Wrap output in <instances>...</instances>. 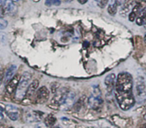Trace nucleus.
<instances>
[{"instance_id": "11", "label": "nucleus", "mask_w": 146, "mask_h": 128, "mask_svg": "<svg viewBox=\"0 0 146 128\" xmlns=\"http://www.w3.org/2000/svg\"><path fill=\"white\" fill-rule=\"evenodd\" d=\"M135 0H126L124 4L123 5L121 10V14L123 17H125L128 13L131 11L132 9H133L134 4Z\"/></svg>"}, {"instance_id": "3", "label": "nucleus", "mask_w": 146, "mask_h": 128, "mask_svg": "<svg viewBox=\"0 0 146 128\" xmlns=\"http://www.w3.org/2000/svg\"><path fill=\"white\" fill-rule=\"evenodd\" d=\"M136 97L137 101L140 104H143L146 102V87L143 79L138 77L136 80Z\"/></svg>"}, {"instance_id": "32", "label": "nucleus", "mask_w": 146, "mask_h": 128, "mask_svg": "<svg viewBox=\"0 0 146 128\" xmlns=\"http://www.w3.org/2000/svg\"><path fill=\"white\" fill-rule=\"evenodd\" d=\"M9 128H13V127H9Z\"/></svg>"}, {"instance_id": "4", "label": "nucleus", "mask_w": 146, "mask_h": 128, "mask_svg": "<svg viewBox=\"0 0 146 128\" xmlns=\"http://www.w3.org/2000/svg\"><path fill=\"white\" fill-rule=\"evenodd\" d=\"M88 103L91 108H93L94 110H97L101 108L103 105V100L101 98V92L98 87L94 88L92 94L88 100Z\"/></svg>"}, {"instance_id": "17", "label": "nucleus", "mask_w": 146, "mask_h": 128, "mask_svg": "<svg viewBox=\"0 0 146 128\" xmlns=\"http://www.w3.org/2000/svg\"><path fill=\"white\" fill-rule=\"evenodd\" d=\"M117 7H118V6H117L116 3H115V0L114 2H112L111 4H109V6H108V12L112 16L115 15L117 12Z\"/></svg>"}, {"instance_id": "18", "label": "nucleus", "mask_w": 146, "mask_h": 128, "mask_svg": "<svg viewBox=\"0 0 146 128\" xmlns=\"http://www.w3.org/2000/svg\"><path fill=\"white\" fill-rule=\"evenodd\" d=\"M61 4L60 0H46L45 5L47 7H52V6H58Z\"/></svg>"}, {"instance_id": "26", "label": "nucleus", "mask_w": 146, "mask_h": 128, "mask_svg": "<svg viewBox=\"0 0 146 128\" xmlns=\"http://www.w3.org/2000/svg\"><path fill=\"white\" fill-rule=\"evenodd\" d=\"M141 128H146V124H145V125H143L142 126V127H141Z\"/></svg>"}, {"instance_id": "15", "label": "nucleus", "mask_w": 146, "mask_h": 128, "mask_svg": "<svg viewBox=\"0 0 146 128\" xmlns=\"http://www.w3.org/2000/svg\"><path fill=\"white\" fill-rule=\"evenodd\" d=\"M75 97L76 95L74 93L69 92L68 95H67L66 100L65 103H64V104L61 107H62L63 108H68V107L69 108V107L72 105L73 103H74V100H75Z\"/></svg>"}, {"instance_id": "25", "label": "nucleus", "mask_w": 146, "mask_h": 128, "mask_svg": "<svg viewBox=\"0 0 146 128\" xmlns=\"http://www.w3.org/2000/svg\"><path fill=\"white\" fill-rule=\"evenodd\" d=\"M78 1L80 3V4H84L88 1V0H78Z\"/></svg>"}, {"instance_id": "29", "label": "nucleus", "mask_w": 146, "mask_h": 128, "mask_svg": "<svg viewBox=\"0 0 146 128\" xmlns=\"http://www.w3.org/2000/svg\"><path fill=\"white\" fill-rule=\"evenodd\" d=\"M34 1H36V2H37V1H39V0H34Z\"/></svg>"}, {"instance_id": "6", "label": "nucleus", "mask_w": 146, "mask_h": 128, "mask_svg": "<svg viewBox=\"0 0 146 128\" xmlns=\"http://www.w3.org/2000/svg\"><path fill=\"white\" fill-rule=\"evenodd\" d=\"M49 92L46 87H40L36 94V103L38 104H44L48 100Z\"/></svg>"}, {"instance_id": "5", "label": "nucleus", "mask_w": 146, "mask_h": 128, "mask_svg": "<svg viewBox=\"0 0 146 128\" xmlns=\"http://www.w3.org/2000/svg\"><path fill=\"white\" fill-rule=\"evenodd\" d=\"M68 90L66 88H61L56 92V94L54 97L51 102V104L54 106H62L66 100L67 95L68 94Z\"/></svg>"}, {"instance_id": "23", "label": "nucleus", "mask_w": 146, "mask_h": 128, "mask_svg": "<svg viewBox=\"0 0 146 128\" xmlns=\"http://www.w3.org/2000/svg\"><path fill=\"white\" fill-rule=\"evenodd\" d=\"M126 0H115V3H116L117 6H123L124 4V3L125 2Z\"/></svg>"}, {"instance_id": "7", "label": "nucleus", "mask_w": 146, "mask_h": 128, "mask_svg": "<svg viewBox=\"0 0 146 128\" xmlns=\"http://www.w3.org/2000/svg\"><path fill=\"white\" fill-rule=\"evenodd\" d=\"M1 15L9 14L15 9V6L11 0H1Z\"/></svg>"}, {"instance_id": "21", "label": "nucleus", "mask_w": 146, "mask_h": 128, "mask_svg": "<svg viewBox=\"0 0 146 128\" xmlns=\"http://www.w3.org/2000/svg\"><path fill=\"white\" fill-rule=\"evenodd\" d=\"M136 17H137V14H135V12H133V11H131V13H130L129 14V20L131 21H135V18H136Z\"/></svg>"}, {"instance_id": "19", "label": "nucleus", "mask_w": 146, "mask_h": 128, "mask_svg": "<svg viewBox=\"0 0 146 128\" xmlns=\"http://www.w3.org/2000/svg\"><path fill=\"white\" fill-rule=\"evenodd\" d=\"M7 24H8L7 21H6V20L4 19L3 18L0 19V29H1V30L5 29L6 27H7Z\"/></svg>"}, {"instance_id": "27", "label": "nucleus", "mask_w": 146, "mask_h": 128, "mask_svg": "<svg viewBox=\"0 0 146 128\" xmlns=\"http://www.w3.org/2000/svg\"><path fill=\"white\" fill-rule=\"evenodd\" d=\"M64 1H73V0H63Z\"/></svg>"}, {"instance_id": "13", "label": "nucleus", "mask_w": 146, "mask_h": 128, "mask_svg": "<svg viewBox=\"0 0 146 128\" xmlns=\"http://www.w3.org/2000/svg\"><path fill=\"white\" fill-rule=\"evenodd\" d=\"M16 70H17V66L16 65H11L9 68L7 69L5 75H4V82H9L13 78Z\"/></svg>"}, {"instance_id": "28", "label": "nucleus", "mask_w": 146, "mask_h": 128, "mask_svg": "<svg viewBox=\"0 0 146 128\" xmlns=\"http://www.w3.org/2000/svg\"><path fill=\"white\" fill-rule=\"evenodd\" d=\"M51 128H60V127H52Z\"/></svg>"}, {"instance_id": "22", "label": "nucleus", "mask_w": 146, "mask_h": 128, "mask_svg": "<svg viewBox=\"0 0 146 128\" xmlns=\"http://www.w3.org/2000/svg\"><path fill=\"white\" fill-rule=\"evenodd\" d=\"M46 125L45 123H38L37 125H36V126L34 127V128H46Z\"/></svg>"}, {"instance_id": "14", "label": "nucleus", "mask_w": 146, "mask_h": 128, "mask_svg": "<svg viewBox=\"0 0 146 128\" xmlns=\"http://www.w3.org/2000/svg\"><path fill=\"white\" fill-rule=\"evenodd\" d=\"M38 87V81L37 80H35L34 81H33L31 84L29 86V88L27 90V98H29L30 97L34 95V92L36 90V89Z\"/></svg>"}, {"instance_id": "31", "label": "nucleus", "mask_w": 146, "mask_h": 128, "mask_svg": "<svg viewBox=\"0 0 146 128\" xmlns=\"http://www.w3.org/2000/svg\"><path fill=\"white\" fill-rule=\"evenodd\" d=\"M145 42H146V35L145 36Z\"/></svg>"}, {"instance_id": "10", "label": "nucleus", "mask_w": 146, "mask_h": 128, "mask_svg": "<svg viewBox=\"0 0 146 128\" xmlns=\"http://www.w3.org/2000/svg\"><path fill=\"white\" fill-rule=\"evenodd\" d=\"M43 113L38 111H32L29 112L26 115V120L29 123H34V122H38L42 118Z\"/></svg>"}, {"instance_id": "8", "label": "nucleus", "mask_w": 146, "mask_h": 128, "mask_svg": "<svg viewBox=\"0 0 146 128\" xmlns=\"http://www.w3.org/2000/svg\"><path fill=\"white\" fill-rule=\"evenodd\" d=\"M21 77L19 74H16L13 77V78L8 82L7 85L6 86V90L9 94H12L13 92H15L16 90H17L19 84Z\"/></svg>"}, {"instance_id": "2", "label": "nucleus", "mask_w": 146, "mask_h": 128, "mask_svg": "<svg viewBox=\"0 0 146 128\" xmlns=\"http://www.w3.org/2000/svg\"><path fill=\"white\" fill-rule=\"evenodd\" d=\"M31 73L28 72H25L23 73L21 80H20L19 84L17 87V93H16V98L17 100H22L24 96L26 95L29 86V82L31 81Z\"/></svg>"}, {"instance_id": "1", "label": "nucleus", "mask_w": 146, "mask_h": 128, "mask_svg": "<svg viewBox=\"0 0 146 128\" xmlns=\"http://www.w3.org/2000/svg\"><path fill=\"white\" fill-rule=\"evenodd\" d=\"M115 95L120 107L123 110H128L135 105L133 94V78L128 72H121L117 77Z\"/></svg>"}, {"instance_id": "24", "label": "nucleus", "mask_w": 146, "mask_h": 128, "mask_svg": "<svg viewBox=\"0 0 146 128\" xmlns=\"http://www.w3.org/2000/svg\"><path fill=\"white\" fill-rule=\"evenodd\" d=\"M139 16H141V17H143L146 18V8L144 9L139 14Z\"/></svg>"}, {"instance_id": "16", "label": "nucleus", "mask_w": 146, "mask_h": 128, "mask_svg": "<svg viewBox=\"0 0 146 128\" xmlns=\"http://www.w3.org/2000/svg\"><path fill=\"white\" fill-rule=\"evenodd\" d=\"M56 120V117L53 115H48L45 119V124L47 127H51L55 124Z\"/></svg>"}, {"instance_id": "30", "label": "nucleus", "mask_w": 146, "mask_h": 128, "mask_svg": "<svg viewBox=\"0 0 146 128\" xmlns=\"http://www.w3.org/2000/svg\"><path fill=\"white\" fill-rule=\"evenodd\" d=\"M144 118H145V120H146V114L145 115V116H144Z\"/></svg>"}, {"instance_id": "12", "label": "nucleus", "mask_w": 146, "mask_h": 128, "mask_svg": "<svg viewBox=\"0 0 146 128\" xmlns=\"http://www.w3.org/2000/svg\"><path fill=\"white\" fill-rule=\"evenodd\" d=\"M115 74L114 73H111V74H108L106 77L105 78V84L106 85L107 88L109 91H112L114 88V85L116 82H115Z\"/></svg>"}, {"instance_id": "9", "label": "nucleus", "mask_w": 146, "mask_h": 128, "mask_svg": "<svg viewBox=\"0 0 146 128\" xmlns=\"http://www.w3.org/2000/svg\"><path fill=\"white\" fill-rule=\"evenodd\" d=\"M5 113L10 120L16 121L19 118V109L11 105H8L5 107Z\"/></svg>"}, {"instance_id": "20", "label": "nucleus", "mask_w": 146, "mask_h": 128, "mask_svg": "<svg viewBox=\"0 0 146 128\" xmlns=\"http://www.w3.org/2000/svg\"><path fill=\"white\" fill-rule=\"evenodd\" d=\"M109 0H98V4L101 8H104L108 4Z\"/></svg>"}]
</instances>
